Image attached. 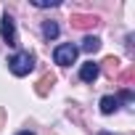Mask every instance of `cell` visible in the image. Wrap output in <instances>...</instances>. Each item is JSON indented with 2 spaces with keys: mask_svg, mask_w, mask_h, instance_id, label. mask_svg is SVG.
<instances>
[{
  "mask_svg": "<svg viewBox=\"0 0 135 135\" xmlns=\"http://www.w3.org/2000/svg\"><path fill=\"white\" fill-rule=\"evenodd\" d=\"M72 24H74V27H80V29H88V27H95V24H98V16L74 13V16H72Z\"/></svg>",
  "mask_w": 135,
  "mask_h": 135,
  "instance_id": "5",
  "label": "cell"
},
{
  "mask_svg": "<svg viewBox=\"0 0 135 135\" xmlns=\"http://www.w3.org/2000/svg\"><path fill=\"white\" fill-rule=\"evenodd\" d=\"M0 37L6 40V45H11V48H16L19 45V37H16V24H13V19L6 13L3 19H0Z\"/></svg>",
  "mask_w": 135,
  "mask_h": 135,
  "instance_id": "3",
  "label": "cell"
},
{
  "mask_svg": "<svg viewBox=\"0 0 135 135\" xmlns=\"http://www.w3.org/2000/svg\"><path fill=\"white\" fill-rule=\"evenodd\" d=\"M77 53H80L77 45H72V42H61V45L53 50V61H56L58 66H72V64L77 61Z\"/></svg>",
  "mask_w": 135,
  "mask_h": 135,
  "instance_id": "2",
  "label": "cell"
},
{
  "mask_svg": "<svg viewBox=\"0 0 135 135\" xmlns=\"http://www.w3.org/2000/svg\"><path fill=\"white\" fill-rule=\"evenodd\" d=\"M82 50H85V53H98V50H101V37L88 35V37L82 40Z\"/></svg>",
  "mask_w": 135,
  "mask_h": 135,
  "instance_id": "7",
  "label": "cell"
},
{
  "mask_svg": "<svg viewBox=\"0 0 135 135\" xmlns=\"http://www.w3.org/2000/svg\"><path fill=\"white\" fill-rule=\"evenodd\" d=\"M98 74H101V66H98L95 61H85V64L80 66V80H82V82H95Z\"/></svg>",
  "mask_w": 135,
  "mask_h": 135,
  "instance_id": "4",
  "label": "cell"
},
{
  "mask_svg": "<svg viewBox=\"0 0 135 135\" xmlns=\"http://www.w3.org/2000/svg\"><path fill=\"white\" fill-rule=\"evenodd\" d=\"M58 32H61V29H58V24H56V21H45V24H42V35H45L48 40H56V37H58Z\"/></svg>",
  "mask_w": 135,
  "mask_h": 135,
  "instance_id": "9",
  "label": "cell"
},
{
  "mask_svg": "<svg viewBox=\"0 0 135 135\" xmlns=\"http://www.w3.org/2000/svg\"><path fill=\"white\" fill-rule=\"evenodd\" d=\"M119 109V98L117 95H103L101 98V114H114Z\"/></svg>",
  "mask_w": 135,
  "mask_h": 135,
  "instance_id": "6",
  "label": "cell"
},
{
  "mask_svg": "<svg viewBox=\"0 0 135 135\" xmlns=\"http://www.w3.org/2000/svg\"><path fill=\"white\" fill-rule=\"evenodd\" d=\"M32 6L35 8H56L61 3H58V0H32Z\"/></svg>",
  "mask_w": 135,
  "mask_h": 135,
  "instance_id": "10",
  "label": "cell"
},
{
  "mask_svg": "<svg viewBox=\"0 0 135 135\" xmlns=\"http://www.w3.org/2000/svg\"><path fill=\"white\" fill-rule=\"evenodd\" d=\"M53 82H56V77H53V74H45V77L37 82V95H48V90L53 88Z\"/></svg>",
  "mask_w": 135,
  "mask_h": 135,
  "instance_id": "8",
  "label": "cell"
},
{
  "mask_svg": "<svg viewBox=\"0 0 135 135\" xmlns=\"http://www.w3.org/2000/svg\"><path fill=\"white\" fill-rule=\"evenodd\" d=\"M3 119H6V109L0 106V127H3Z\"/></svg>",
  "mask_w": 135,
  "mask_h": 135,
  "instance_id": "11",
  "label": "cell"
},
{
  "mask_svg": "<svg viewBox=\"0 0 135 135\" xmlns=\"http://www.w3.org/2000/svg\"><path fill=\"white\" fill-rule=\"evenodd\" d=\"M19 135H35V132H29V130H24V132H19Z\"/></svg>",
  "mask_w": 135,
  "mask_h": 135,
  "instance_id": "12",
  "label": "cell"
},
{
  "mask_svg": "<svg viewBox=\"0 0 135 135\" xmlns=\"http://www.w3.org/2000/svg\"><path fill=\"white\" fill-rule=\"evenodd\" d=\"M35 53H29V50H19V53H13L11 58H8V69H11V74H16V77H27L32 69H35Z\"/></svg>",
  "mask_w": 135,
  "mask_h": 135,
  "instance_id": "1",
  "label": "cell"
},
{
  "mask_svg": "<svg viewBox=\"0 0 135 135\" xmlns=\"http://www.w3.org/2000/svg\"><path fill=\"white\" fill-rule=\"evenodd\" d=\"M98 135H111V132H98Z\"/></svg>",
  "mask_w": 135,
  "mask_h": 135,
  "instance_id": "13",
  "label": "cell"
}]
</instances>
